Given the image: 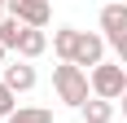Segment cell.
Masks as SVG:
<instances>
[{"mask_svg": "<svg viewBox=\"0 0 127 123\" xmlns=\"http://www.w3.org/2000/svg\"><path fill=\"white\" fill-rule=\"evenodd\" d=\"M53 92H57V101L62 106H70V110H83L92 101V79L83 66H75V62H62V66H53Z\"/></svg>", "mask_w": 127, "mask_h": 123, "instance_id": "obj_1", "label": "cell"}, {"mask_svg": "<svg viewBox=\"0 0 127 123\" xmlns=\"http://www.w3.org/2000/svg\"><path fill=\"white\" fill-rule=\"evenodd\" d=\"M88 79H92V97H101V101L127 97V66L123 62H101L96 70H88Z\"/></svg>", "mask_w": 127, "mask_h": 123, "instance_id": "obj_2", "label": "cell"}, {"mask_svg": "<svg viewBox=\"0 0 127 123\" xmlns=\"http://www.w3.org/2000/svg\"><path fill=\"white\" fill-rule=\"evenodd\" d=\"M4 9H9V18L35 26V31H44V26L53 22V4L48 0H4Z\"/></svg>", "mask_w": 127, "mask_h": 123, "instance_id": "obj_3", "label": "cell"}, {"mask_svg": "<svg viewBox=\"0 0 127 123\" xmlns=\"http://www.w3.org/2000/svg\"><path fill=\"white\" fill-rule=\"evenodd\" d=\"M105 44L110 40L101 35V31H79V49H75V66H83V70H96L105 62Z\"/></svg>", "mask_w": 127, "mask_h": 123, "instance_id": "obj_4", "label": "cell"}, {"mask_svg": "<svg viewBox=\"0 0 127 123\" xmlns=\"http://www.w3.org/2000/svg\"><path fill=\"white\" fill-rule=\"evenodd\" d=\"M0 79H4V84H9L13 92H31V88L39 84V75H35V66H31V62H22V57H18V62H9Z\"/></svg>", "mask_w": 127, "mask_h": 123, "instance_id": "obj_5", "label": "cell"}, {"mask_svg": "<svg viewBox=\"0 0 127 123\" xmlns=\"http://www.w3.org/2000/svg\"><path fill=\"white\" fill-rule=\"evenodd\" d=\"M101 35L114 40V35H127V4H101Z\"/></svg>", "mask_w": 127, "mask_h": 123, "instance_id": "obj_6", "label": "cell"}, {"mask_svg": "<svg viewBox=\"0 0 127 123\" xmlns=\"http://www.w3.org/2000/svg\"><path fill=\"white\" fill-rule=\"evenodd\" d=\"M75 49H79V31L75 26H57L53 31V53L62 62H75Z\"/></svg>", "mask_w": 127, "mask_h": 123, "instance_id": "obj_7", "label": "cell"}, {"mask_svg": "<svg viewBox=\"0 0 127 123\" xmlns=\"http://www.w3.org/2000/svg\"><path fill=\"white\" fill-rule=\"evenodd\" d=\"M44 49H48V31H35V26H26V35H22V49H18V57H22V62H35Z\"/></svg>", "mask_w": 127, "mask_h": 123, "instance_id": "obj_8", "label": "cell"}, {"mask_svg": "<svg viewBox=\"0 0 127 123\" xmlns=\"http://www.w3.org/2000/svg\"><path fill=\"white\" fill-rule=\"evenodd\" d=\"M22 35H26V22H18V18H4V22H0V44H4V49H22Z\"/></svg>", "mask_w": 127, "mask_h": 123, "instance_id": "obj_9", "label": "cell"}, {"mask_svg": "<svg viewBox=\"0 0 127 123\" xmlns=\"http://www.w3.org/2000/svg\"><path fill=\"white\" fill-rule=\"evenodd\" d=\"M79 114H83V123H110V119H114V101L92 97V101H88V106H83Z\"/></svg>", "mask_w": 127, "mask_h": 123, "instance_id": "obj_10", "label": "cell"}, {"mask_svg": "<svg viewBox=\"0 0 127 123\" xmlns=\"http://www.w3.org/2000/svg\"><path fill=\"white\" fill-rule=\"evenodd\" d=\"M4 123H53V110L48 106H18V114Z\"/></svg>", "mask_w": 127, "mask_h": 123, "instance_id": "obj_11", "label": "cell"}, {"mask_svg": "<svg viewBox=\"0 0 127 123\" xmlns=\"http://www.w3.org/2000/svg\"><path fill=\"white\" fill-rule=\"evenodd\" d=\"M13 114H18V92L0 79V119H13Z\"/></svg>", "mask_w": 127, "mask_h": 123, "instance_id": "obj_12", "label": "cell"}, {"mask_svg": "<svg viewBox=\"0 0 127 123\" xmlns=\"http://www.w3.org/2000/svg\"><path fill=\"white\" fill-rule=\"evenodd\" d=\"M110 49H114V62L127 66V35H114V40H110Z\"/></svg>", "mask_w": 127, "mask_h": 123, "instance_id": "obj_13", "label": "cell"}, {"mask_svg": "<svg viewBox=\"0 0 127 123\" xmlns=\"http://www.w3.org/2000/svg\"><path fill=\"white\" fill-rule=\"evenodd\" d=\"M4 53H9V49H4V44H0V70H4Z\"/></svg>", "mask_w": 127, "mask_h": 123, "instance_id": "obj_14", "label": "cell"}, {"mask_svg": "<svg viewBox=\"0 0 127 123\" xmlns=\"http://www.w3.org/2000/svg\"><path fill=\"white\" fill-rule=\"evenodd\" d=\"M105 4H127V0H105Z\"/></svg>", "mask_w": 127, "mask_h": 123, "instance_id": "obj_15", "label": "cell"}, {"mask_svg": "<svg viewBox=\"0 0 127 123\" xmlns=\"http://www.w3.org/2000/svg\"><path fill=\"white\" fill-rule=\"evenodd\" d=\"M123 119H127V97H123Z\"/></svg>", "mask_w": 127, "mask_h": 123, "instance_id": "obj_16", "label": "cell"}, {"mask_svg": "<svg viewBox=\"0 0 127 123\" xmlns=\"http://www.w3.org/2000/svg\"><path fill=\"white\" fill-rule=\"evenodd\" d=\"M0 4H4V0H0Z\"/></svg>", "mask_w": 127, "mask_h": 123, "instance_id": "obj_17", "label": "cell"}]
</instances>
